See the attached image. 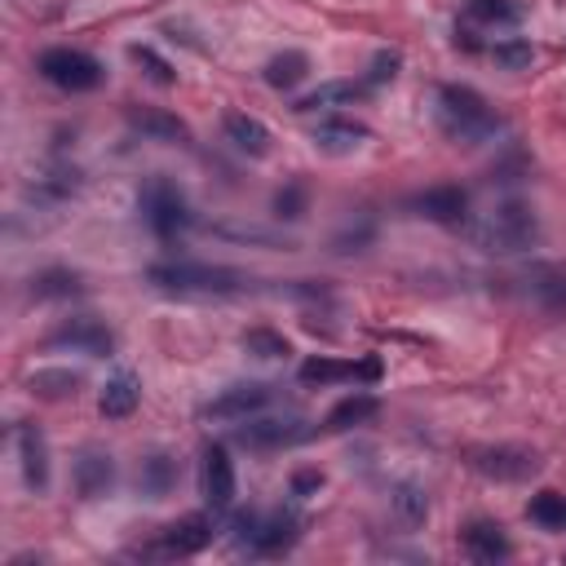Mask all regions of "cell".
I'll use <instances>...</instances> for the list:
<instances>
[{
	"mask_svg": "<svg viewBox=\"0 0 566 566\" xmlns=\"http://www.w3.org/2000/svg\"><path fill=\"white\" fill-rule=\"evenodd\" d=\"M146 283H155L168 296H190V301L261 292L252 274L230 270V265H203V261H159V265L146 270Z\"/></svg>",
	"mask_w": 566,
	"mask_h": 566,
	"instance_id": "cell-1",
	"label": "cell"
},
{
	"mask_svg": "<svg viewBox=\"0 0 566 566\" xmlns=\"http://www.w3.org/2000/svg\"><path fill=\"white\" fill-rule=\"evenodd\" d=\"M433 119H438L442 137H451L460 146H482V142H491L504 128V119L495 115V106L478 88H469V84H438V93H433Z\"/></svg>",
	"mask_w": 566,
	"mask_h": 566,
	"instance_id": "cell-2",
	"label": "cell"
},
{
	"mask_svg": "<svg viewBox=\"0 0 566 566\" xmlns=\"http://www.w3.org/2000/svg\"><path fill=\"white\" fill-rule=\"evenodd\" d=\"M469 239L482 252L513 256V252H526V248L539 243V217L526 203H500V208L482 212V221L469 226Z\"/></svg>",
	"mask_w": 566,
	"mask_h": 566,
	"instance_id": "cell-3",
	"label": "cell"
},
{
	"mask_svg": "<svg viewBox=\"0 0 566 566\" xmlns=\"http://www.w3.org/2000/svg\"><path fill=\"white\" fill-rule=\"evenodd\" d=\"M137 208H142V221L150 226V234L155 239H164V243H172L177 234H186L190 230V203H186V195H181V186L177 181H168V177H150L146 186H142V195H137Z\"/></svg>",
	"mask_w": 566,
	"mask_h": 566,
	"instance_id": "cell-4",
	"label": "cell"
},
{
	"mask_svg": "<svg viewBox=\"0 0 566 566\" xmlns=\"http://www.w3.org/2000/svg\"><path fill=\"white\" fill-rule=\"evenodd\" d=\"M35 71H40L53 88H62V93H88V88H97V84L106 80V66H102L93 53L71 49V44L44 49V53L35 57Z\"/></svg>",
	"mask_w": 566,
	"mask_h": 566,
	"instance_id": "cell-5",
	"label": "cell"
},
{
	"mask_svg": "<svg viewBox=\"0 0 566 566\" xmlns=\"http://www.w3.org/2000/svg\"><path fill=\"white\" fill-rule=\"evenodd\" d=\"M212 544V517L208 513H186L177 522H168L164 531H155V539L137 544V557H155V562H172V557H195L199 548Z\"/></svg>",
	"mask_w": 566,
	"mask_h": 566,
	"instance_id": "cell-6",
	"label": "cell"
},
{
	"mask_svg": "<svg viewBox=\"0 0 566 566\" xmlns=\"http://www.w3.org/2000/svg\"><path fill=\"white\" fill-rule=\"evenodd\" d=\"M464 464L491 482H526L539 473V455L531 447L513 442H486V447H464Z\"/></svg>",
	"mask_w": 566,
	"mask_h": 566,
	"instance_id": "cell-7",
	"label": "cell"
},
{
	"mask_svg": "<svg viewBox=\"0 0 566 566\" xmlns=\"http://www.w3.org/2000/svg\"><path fill=\"white\" fill-rule=\"evenodd\" d=\"M301 535V522L296 513H270V517H256V513H239L234 517V539L239 548H248L252 557H274L283 548H292Z\"/></svg>",
	"mask_w": 566,
	"mask_h": 566,
	"instance_id": "cell-8",
	"label": "cell"
},
{
	"mask_svg": "<svg viewBox=\"0 0 566 566\" xmlns=\"http://www.w3.org/2000/svg\"><path fill=\"white\" fill-rule=\"evenodd\" d=\"M44 345H49V349L88 354V358H106V354H115V332H111L102 318H93V314H75V318H66L57 332H49Z\"/></svg>",
	"mask_w": 566,
	"mask_h": 566,
	"instance_id": "cell-9",
	"label": "cell"
},
{
	"mask_svg": "<svg viewBox=\"0 0 566 566\" xmlns=\"http://www.w3.org/2000/svg\"><path fill=\"white\" fill-rule=\"evenodd\" d=\"M274 398H279L274 385H265V380H243V385H230V389H221L217 398H208V402L199 407V416H203V420H248V416L265 411Z\"/></svg>",
	"mask_w": 566,
	"mask_h": 566,
	"instance_id": "cell-10",
	"label": "cell"
},
{
	"mask_svg": "<svg viewBox=\"0 0 566 566\" xmlns=\"http://www.w3.org/2000/svg\"><path fill=\"white\" fill-rule=\"evenodd\" d=\"M301 385H340V380H363L376 385L380 380V358H327V354H310L296 367Z\"/></svg>",
	"mask_w": 566,
	"mask_h": 566,
	"instance_id": "cell-11",
	"label": "cell"
},
{
	"mask_svg": "<svg viewBox=\"0 0 566 566\" xmlns=\"http://www.w3.org/2000/svg\"><path fill=\"white\" fill-rule=\"evenodd\" d=\"M199 491H203V500H208L212 513H221V509L234 504V460H230V451H226L221 442L203 447V460H199Z\"/></svg>",
	"mask_w": 566,
	"mask_h": 566,
	"instance_id": "cell-12",
	"label": "cell"
},
{
	"mask_svg": "<svg viewBox=\"0 0 566 566\" xmlns=\"http://www.w3.org/2000/svg\"><path fill=\"white\" fill-rule=\"evenodd\" d=\"M371 137V128L367 124H358V119H345V115H323L314 128H310V142H314V150H323V155H332V159H340V155H354L363 142Z\"/></svg>",
	"mask_w": 566,
	"mask_h": 566,
	"instance_id": "cell-13",
	"label": "cell"
},
{
	"mask_svg": "<svg viewBox=\"0 0 566 566\" xmlns=\"http://www.w3.org/2000/svg\"><path fill=\"white\" fill-rule=\"evenodd\" d=\"M13 438H18V464H22L27 491H35V495L49 491V442H44L40 424L35 420H18Z\"/></svg>",
	"mask_w": 566,
	"mask_h": 566,
	"instance_id": "cell-14",
	"label": "cell"
},
{
	"mask_svg": "<svg viewBox=\"0 0 566 566\" xmlns=\"http://www.w3.org/2000/svg\"><path fill=\"white\" fill-rule=\"evenodd\" d=\"M301 438H310V429L301 420H252L248 416L234 429V442L248 447V451H274V447H292Z\"/></svg>",
	"mask_w": 566,
	"mask_h": 566,
	"instance_id": "cell-15",
	"label": "cell"
},
{
	"mask_svg": "<svg viewBox=\"0 0 566 566\" xmlns=\"http://www.w3.org/2000/svg\"><path fill=\"white\" fill-rule=\"evenodd\" d=\"M411 212L424 217V221H438V226H464L469 217V195L460 186H429L411 199Z\"/></svg>",
	"mask_w": 566,
	"mask_h": 566,
	"instance_id": "cell-16",
	"label": "cell"
},
{
	"mask_svg": "<svg viewBox=\"0 0 566 566\" xmlns=\"http://www.w3.org/2000/svg\"><path fill=\"white\" fill-rule=\"evenodd\" d=\"M71 482H75V495L80 500H102L111 486H115V460L97 447H84L71 464Z\"/></svg>",
	"mask_w": 566,
	"mask_h": 566,
	"instance_id": "cell-17",
	"label": "cell"
},
{
	"mask_svg": "<svg viewBox=\"0 0 566 566\" xmlns=\"http://www.w3.org/2000/svg\"><path fill=\"white\" fill-rule=\"evenodd\" d=\"M460 548H464V557H473V562H482V566L504 562V557L513 553V544H509L504 526H500V522H491V517L469 522V526L460 531Z\"/></svg>",
	"mask_w": 566,
	"mask_h": 566,
	"instance_id": "cell-18",
	"label": "cell"
},
{
	"mask_svg": "<svg viewBox=\"0 0 566 566\" xmlns=\"http://www.w3.org/2000/svg\"><path fill=\"white\" fill-rule=\"evenodd\" d=\"M371 93V84L367 80H332V84H318L314 93H305L292 111H301V115H332V111H340V106H354V102H363Z\"/></svg>",
	"mask_w": 566,
	"mask_h": 566,
	"instance_id": "cell-19",
	"label": "cell"
},
{
	"mask_svg": "<svg viewBox=\"0 0 566 566\" xmlns=\"http://www.w3.org/2000/svg\"><path fill=\"white\" fill-rule=\"evenodd\" d=\"M124 119H128V128L142 133L146 142H190V128H186L172 111H164V106H128Z\"/></svg>",
	"mask_w": 566,
	"mask_h": 566,
	"instance_id": "cell-20",
	"label": "cell"
},
{
	"mask_svg": "<svg viewBox=\"0 0 566 566\" xmlns=\"http://www.w3.org/2000/svg\"><path fill=\"white\" fill-rule=\"evenodd\" d=\"M221 128H226V142H230L234 150H243V155H252V159L270 155V128H265L256 115H248V111H226Z\"/></svg>",
	"mask_w": 566,
	"mask_h": 566,
	"instance_id": "cell-21",
	"label": "cell"
},
{
	"mask_svg": "<svg viewBox=\"0 0 566 566\" xmlns=\"http://www.w3.org/2000/svg\"><path fill=\"white\" fill-rule=\"evenodd\" d=\"M137 398H142V380H137L133 371H115V376L102 385V394H97V411H102L106 420H124V416L137 411Z\"/></svg>",
	"mask_w": 566,
	"mask_h": 566,
	"instance_id": "cell-22",
	"label": "cell"
},
{
	"mask_svg": "<svg viewBox=\"0 0 566 566\" xmlns=\"http://www.w3.org/2000/svg\"><path fill=\"white\" fill-rule=\"evenodd\" d=\"M380 411V402H376V394H367V389H358V394H345L327 416H323V433H345V429H358V424H367L371 416Z\"/></svg>",
	"mask_w": 566,
	"mask_h": 566,
	"instance_id": "cell-23",
	"label": "cell"
},
{
	"mask_svg": "<svg viewBox=\"0 0 566 566\" xmlns=\"http://www.w3.org/2000/svg\"><path fill=\"white\" fill-rule=\"evenodd\" d=\"M305 75H310V57H305L301 49H283V53H274V57L265 62V71H261V80H265L274 93H292Z\"/></svg>",
	"mask_w": 566,
	"mask_h": 566,
	"instance_id": "cell-24",
	"label": "cell"
},
{
	"mask_svg": "<svg viewBox=\"0 0 566 566\" xmlns=\"http://www.w3.org/2000/svg\"><path fill=\"white\" fill-rule=\"evenodd\" d=\"M80 385H84V380H80V371H71V367H40V371L27 376V389H31L35 398H49V402L75 398Z\"/></svg>",
	"mask_w": 566,
	"mask_h": 566,
	"instance_id": "cell-25",
	"label": "cell"
},
{
	"mask_svg": "<svg viewBox=\"0 0 566 566\" xmlns=\"http://www.w3.org/2000/svg\"><path fill=\"white\" fill-rule=\"evenodd\" d=\"M31 301H66V296H80L84 292V279L75 274V270H62V265H53V270H40V274H31Z\"/></svg>",
	"mask_w": 566,
	"mask_h": 566,
	"instance_id": "cell-26",
	"label": "cell"
},
{
	"mask_svg": "<svg viewBox=\"0 0 566 566\" xmlns=\"http://www.w3.org/2000/svg\"><path fill=\"white\" fill-rule=\"evenodd\" d=\"M177 478H181V464H177L172 455H164V451L146 455V460H142V473H137V482H142V491H146L150 500H164V495L177 486Z\"/></svg>",
	"mask_w": 566,
	"mask_h": 566,
	"instance_id": "cell-27",
	"label": "cell"
},
{
	"mask_svg": "<svg viewBox=\"0 0 566 566\" xmlns=\"http://www.w3.org/2000/svg\"><path fill=\"white\" fill-rule=\"evenodd\" d=\"M526 292L553 310H566V265H535L526 274Z\"/></svg>",
	"mask_w": 566,
	"mask_h": 566,
	"instance_id": "cell-28",
	"label": "cell"
},
{
	"mask_svg": "<svg viewBox=\"0 0 566 566\" xmlns=\"http://www.w3.org/2000/svg\"><path fill=\"white\" fill-rule=\"evenodd\" d=\"M464 18L482 27H517L522 4L517 0H464Z\"/></svg>",
	"mask_w": 566,
	"mask_h": 566,
	"instance_id": "cell-29",
	"label": "cell"
},
{
	"mask_svg": "<svg viewBox=\"0 0 566 566\" xmlns=\"http://www.w3.org/2000/svg\"><path fill=\"white\" fill-rule=\"evenodd\" d=\"M526 517L544 531H566V495L562 491H535L526 500Z\"/></svg>",
	"mask_w": 566,
	"mask_h": 566,
	"instance_id": "cell-30",
	"label": "cell"
},
{
	"mask_svg": "<svg viewBox=\"0 0 566 566\" xmlns=\"http://www.w3.org/2000/svg\"><path fill=\"white\" fill-rule=\"evenodd\" d=\"M239 345H243L252 358H287V354H292V340H287L283 332H274V327H248V332L239 336Z\"/></svg>",
	"mask_w": 566,
	"mask_h": 566,
	"instance_id": "cell-31",
	"label": "cell"
},
{
	"mask_svg": "<svg viewBox=\"0 0 566 566\" xmlns=\"http://www.w3.org/2000/svg\"><path fill=\"white\" fill-rule=\"evenodd\" d=\"M486 53H491V62L504 66V71H526V66L535 62V44L522 40V35H504V40H495Z\"/></svg>",
	"mask_w": 566,
	"mask_h": 566,
	"instance_id": "cell-32",
	"label": "cell"
},
{
	"mask_svg": "<svg viewBox=\"0 0 566 566\" xmlns=\"http://www.w3.org/2000/svg\"><path fill=\"white\" fill-rule=\"evenodd\" d=\"M212 234H221V239H230V243H261V248H292V239H287V234H279V230H261V226H230V221H217V226H212Z\"/></svg>",
	"mask_w": 566,
	"mask_h": 566,
	"instance_id": "cell-33",
	"label": "cell"
},
{
	"mask_svg": "<svg viewBox=\"0 0 566 566\" xmlns=\"http://www.w3.org/2000/svg\"><path fill=\"white\" fill-rule=\"evenodd\" d=\"M128 57L142 66V75L150 80V84H159V88H168V84H177V71H172V62H164L150 44H133L128 49Z\"/></svg>",
	"mask_w": 566,
	"mask_h": 566,
	"instance_id": "cell-34",
	"label": "cell"
},
{
	"mask_svg": "<svg viewBox=\"0 0 566 566\" xmlns=\"http://www.w3.org/2000/svg\"><path fill=\"white\" fill-rule=\"evenodd\" d=\"M394 513H398L407 526H420V522H424V513H429L424 491H420L416 482H398V486H394Z\"/></svg>",
	"mask_w": 566,
	"mask_h": 566,
	"instance_id": "cell-35",
	"label": "cell"
},
{
	"mask_svg": "<svg viewBox=\"0 0 566 566\" xmlns=\"http://www.w3.org/2000/svg\"><path fill=\"white\" fill-rule=\"evenodd\" d=\"M305 212V186L301 181H287L279 195H274V217L279 221H296Z\"/></svg>",
	"mask_w": 566,
	"mask_h": 566,
	"instance_id": "cell-36",
	"label": "cell"
},
{
	"mask_svg": "<svg viewBox=\"0 0 566 566\" xmlns=\"http://www.w3.org/2000/svg\"><path fill=\"white\" fill-rule=\"evenodd\" d=\"M398 66H402V53H398V49H380V53L371 57V66H367L363 80H367L371 88H376V84H389V80L398 75Z\"/></svg>",
	"mask_w": 566,
	"mask_h": 566,
	"instance_id": "cell-37",
	"label": "cell"
},
{
	"mask_svg": "<svg viewBox=\"0 0 566 566\" xmlns=\"http://www.w3.org/2000/svg\"><path fill=\"white\" fill-rule=\"evenodd\" d=\"M318 486H323V473H318V469H296V473H292V495H296V500L318 495Z\"/></svg>",
	"mask_w": 566,
	"mask_h": 566,
	"instance_id": "cell-38",
	"label": "cell"
}]
</instances>
